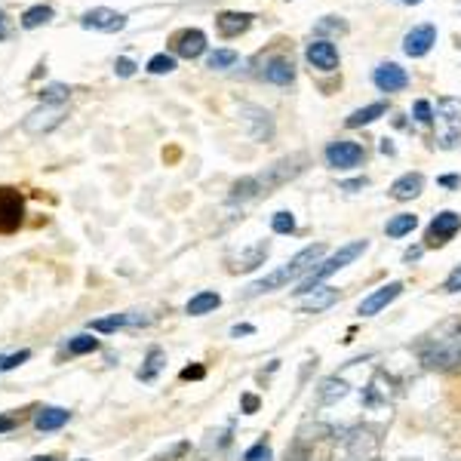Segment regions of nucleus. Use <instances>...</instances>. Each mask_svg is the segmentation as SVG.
I'll use <instances>...</instances> for the list:
<instances>
[{"instance_id":"nucleus-1","label":"nucleus","mask_w":461,"mask_h":461,"mask_svg":"<svg viewBox=\"0 0 461 461\" xmlns=\"http://www.w3.org/2000/svg\"><path fill=\"white\" fill-rule=\"evenodd\" d=\"M418 357L427 369H461V320H446L418 345Z\"/></svg>"},{"instance_id":"nucleus-2","label":"nucleus","mask_w":461,"mask_h":461,"mask_svg":"<svg viewBox=\"0 0 461 461\" xmlns=\"http://www.w3.org/2000/svg\"><path fill=\"white\" fill-rule=\"evenodd\" d=\"M323 253H326L323 243H311V246H305L301 253L292 255L286 265H280L277 271H271L267 277H262V280H255L253 286L243 292V296H246V298H255V296H265V292H277V289L289 286V283H292V280H298L301 274H311L314 267L320 265Z\"/></svg>"},{"instance_id":"nucleus-3","label":"nucleus","mask_w":461,"mask_h":461,"mask_svg":"<svg viewBox=\"0 0 461 461\" xmlns=\"http://www.w3.org/2000/svg\"><path fill=\"white\" fill-rule=\"evenodd\" d=\"M366 249H369V240H351V243H345V246H341L339 253H335V255H329V258H326V262H320V265H317L311 274L305 277V280L298 283L296 296H308V292L320 286V283H323V280H326V277H329V274L341 271V267H348L351 262H357V258L366 253Z\"/></svg>"},{"instance_id":"nucleus-4","label":"nucleus","mask_w":461,"mask_h":461,"mask_svg":"<svg viewBox=\"0 0 461 461\" xmlns=\"http://www.w3.org/2000/svg\"><path fill=\"white\" fill-rule=\"evenodd\" d=\"M434 117H437V145L443 151L458 148V141H461V99L443 96L437 102Z\"/></svg>"},{"instance_id":"nucleus-5","label":"nucleus","mask_w":461,"mask_h":461,"mask_svg":"<svg viewBox=\"0 0 461 461\" xmlns=\"http://www.w3.org/2000/svg\"><path fill=\"white\" fill-rule=\"evenodd\" d=\"M363 160H366V151H363V145H357V141L339 139V141L326 145V163H329L332 170H357Z\"/></svg>"},{"instance_id":"nucleus-6","label":"nucleus","mask_w":461,"mask_h":461,"mask_svg":"<svg viewBox=\"0 0 461 461\" xmlns=\"http://www.w3.org/2000/svg\"><path fill=\"white\" fill-rule=\"evenodd\" d=\"M65 114H68V108L65 105H40L22 120V130L31 132V136H44V132L56 130L58 123L65 120Z\"/></svg>"},{"instance_id":"nucleus-7","label":"nucleus","mask_w":461,"mask_h":461,"mask_svg":"<svg viewBox=\"0 0 461 461\" xmlns=\"http://www.w3.org/2000/svg\"><path fill=\"white\" fill-rule=\"evenodd\" d=\"M240 120L246 127L253 141H271L274 139V120L265 108L258 105H240Z\"/></svg>"},{"instance_id":"nucleus-8","label":"nucleus","mask_w":461,"mask_h":461,"mask_svg":"<svg viewBox=\"0 0 461 461\" xmlns=\"http://www.w3.org/2000/svg\"><path fill=\"white\" fill-rule=\"evenodd\" d=\"M25 215V200L15 188H0V231L10 234L22 225Z\"/></svg>"},{"instance_id":"nucleus-9","label":"nucleus","mask_w":461,"mask_h":461,"mask_svg":"<svg viewBox=\"0 0 461 461\" xmlns=\"http://www.w3.org/2000/svg\"><path fill=\"white\" fill-rule=\"evenodd\" d=\"M148 323H151V314H145V311H123V314L89 320V329L92 332H114V329H139V326H148Z\"/></svg>"},{"instance_id":"nucleus-10","label":"nucleus","mask_w":461,"mask_h":461,"mask_svg":"<svg viewBox=\"0 0 461 461\" xmlns=\"http://www.w3.org/2000/svg\"><path fill=\"white\" fill-rule=\"evenodd\" d=\"M458 231H461V215L446 209V213L434 215L431 228H427V246H446Z\"/></svg>"},{"instance_id":"nucleus-11","label":"nucleus","mask_w":461,"mask_h":461,"mask_svg":"<svg viewBox=\"0 0 461 461\" xmlns=\"http://www.w3.org/2000/svg\"><path fill=\"white\" fill-rule=\"evenodd\" d=\"M372 83L381 92H400V89L409 87V74L400 68L397 62H381L379 68L372 71Z\"/></svg>"},{"instance_id":"nucleus-12","label":"nucleus","mask_w":461,"mask_h":461,"mask_svg":"<svg viewBox=\"0 0 461 461\" xmlns=\"http://www.w3.org/2000/svg\"><path fill=\"white\" fill-rule=\"evenodd\" d=\"M80 25L83 28H92V31H120L123 25H127V15L117 10H108V6H96V10L83 13Z\"/></svg>"},{"instance_id":"nucleus-13","label":"nucleus","mask_w":461,"mask_h":461,"mask_svg":"<svg viewBox=\"0 0 461 461\" xmlns=\"http://www.w3.org/2000/svg\"><path fill=\"white\" fill-rule=\"evenodd\" d=\"M434 44H437V28H434V25H415L403 37V53L412 58H422Z\"/></svg>"},{"instance_id":"nucleus-14","label":"nucleus","mask_w":461,"mask_h":461,"mask_svg":"<svg viewBox=\"0 0 461 461\" xmlns=\"http://www.w3.org/2000/svg\"><path fill=\"white\" fill-rule=\"evenodd\" d=\"M400 292H403V283H388V286L375 289L372 296H366L363 301H360L357 314H360V317H375L379 311H384V308H388L391 301L400 296Z\"/></svg>"},{"instance_id":"nucleus-15","label":"nucleus","mask_w":461,"mask_h":461,"mask_svg":"<svg viewBox=\"0 0 461 461\" xmlns=\"http://www.w3.org/2000/svg\"><path fill=\"white\" fill-rule=\"evenodd\" d=\"M308 62L314 65V68L320 71H335L339 68V49H335L332 40H314V44H308Z\"/></svg>"},{"instance_id":"nucleus-16","label":"nucleus","mask_w":461,"mask_h":461,"mask_svg":"<svg viewBox=\"0 0 461 461\" xmlns=\"http://www.w3.org/2000/svg\"><path fill=\"white\" fill-rule=\"evenodd\" d=\"M172 49L182 58H197V56H203V49H206V34L203 31H197V28L179 31V34L172 37Z\"/></svg>"},{"instance_id":"nucleus-17","label":"nucleus","mask_w":461,"mask_h":461,"mask_svg":"<svg viewBox=\"0 0 461 461\" xmlns=\"http://www.w3.org/2000/svg\"><path fill=\"white\" fill-rule=\"evenodd\" d=\"M335 301H339V289L317 286V289H311L305 298L298 301V308H301V311H308V314H320V311H326V308H332Z\"/></svg>"},{"instance_id":"nucleus-18","label":"nucleus","mask_w":461,"mask_h":461,"mask_svg":"<svg viewBox=\"0 0 461 461\" xmlns=\"http://www.w3.org/2000/svg\"><path fill=\"white\" fill-rule=\"evenodd\" d=\"M68 418H71L68 409H62V406H44V409H37V412H34V427H37L40 434H53V431H58V427L68 424Z\"/></svg>"},{"instance_id":"nucleus-19","label":"nucleus","mask_w":461,"mask_h":461,"mask_svg":"<svg viewBox=\"0 0 461 461\" xmlns=\"http://www.w3.org/2000/svg\"><path fill=\"white\" fill-rule=\"evenodd\" d=\"M267 253H271V246H267V240L262 243H253L249 249H243V253L234 258V271H255V267L265 265Z\"/></svg>"},{"instance_id":"nucleus-20","label":"nucleus","mask_w":461,"mask_h":461,"mask_svg":"<svg viewBox=\"0 0 461 461\" xmlns=\"http://www.w3.org/2000/svg\"><path fill=\"white\" fill-rule=\"evenodd\" d=\"M262 77L267 83H274V87H289V83L296 80V68H292L289 58H271V62L265 65Z\"/></svg>"},{"instance_id":"nucleus-21","label":"nucleus","mask_w":461,"mask_h":461,"mask_svg":"<svg viewBox=\"0 0 461 461\" xmlns=\"http://www.w3.org/2000/svg\"><path fill=\"white\" fill-rule=\"evenodd\" d=\"M422 188H424V175L422 172H406L391 184V197L393 200H412V197L422 194Z\"/></svg>"},{"instance_id":"nucleus-22","label":"nucleus","mask_w":461,"mask_h":461,"mask_svg":"<svg viewBox=\"0 0 461 461\" xmlns=\"http://www.w3.org/2000/svg\"><path fill=\"white\" fill-rule=\"evenodd\" d=\"M249 22H253V15H249V13H219V15H215V25H219L222 37L243 34V31L249 28Z\"/></svg>"},{"instance_id":"nucleus-23","label":"nucleus","mask_w":461,"mask_h":461,"mask_svg":"<svg viewBox=\"0 0 461 461\" xmlns=\"http://www.w3.org/2000/svg\"><path fill=\"white\" fill-rule=\"evenodd\" d=\"M222 305V296L219 292H197L194 298L188 301V305H184V314H191V317H203V314H213L215 308Z\"/></svg>"},{"instance_id":"nucleus-24","label":"nucleus","mask_w":461,"mask_h":461,"mask_svg":"<svg viewBox=\"0 0 461 461\" xmlns=\"http://www.w3.org/2000/svg\"><path fill=\"white\" fill-rule=\"evenodd\" d=\"M384 114H388V105H384V102H375V105L357 108V111L351 114L345 123H348L351 130H357V127H369V123H375V120H379V117H384Z\"/></svg>"},{"instance_id":"nucleus-25","label":"nucleus","mask_w":461,"mask_h":461,"mask_svg":"<svg viewBox=\"0 0 461 461\" xmlns=\"http://www.w3.org/2000/svg\"><path fill=\"white\" fill-rule=\"evenodd\" d=\"M166 366V354H163V348H148V354H145V363H141L139 369V379L141 381H154L157 375H160V369Z\"/></svg>"},{"instance_id":"nucleus-26","label":"nucleus","mask_w":461,"mask_h":461,"mask_svg":"<svg viewBox=\"0 0 461 461\" xmlns=\"http://www.w3.org/2000/svg\"><path fill=\"white\" fill-rule=\"evenodd\" d=\"M415 228H418V215H412V213H397L384 225L388 237H406V234H412Z\"/></svg>"},{"instance_id":"nucleus-27","label":"nucleus","mask_w":461,"mask_h":461,"mask_svg":"<svg viewBox=\"0 0 461 461\" xmlns=\"http://www.w3.org/2000/svg\"><path fill=\"white\" fill-rule=\"evenodd\" d=\"M317 397H320V403H323V406L339 403V400H345V397H348V384L341 381V379H326V381L320 384V391H317Z\"/></svg>"},{"instance_id":"nucleus-28","label":"nucleus","mask_w":461,"mask_h":461,"mask_svg":"<svg viewBox=\"0 0 461 461\" xmlns=\"http://www.w3.org/2000/svg\"><path fill=\"white\" fill-rule=\"evenodd\" d=\"M49 19H53V6H44V4L28 6V10L22 13V28L25 31H34V28H40V25H46Z\"/></svg>"},{"instance_id":"nucleus-29","label":"nucleus","mask_w":461,"mask_h":461,"mask_svg":"<svg viewBox=\"0 0 461 461\" xmlns=\"http://www.w3.org/2000/svg\"><path fill=\"white\" fill-rule=\"evenodd\" d=\"M237 62H240V56L234 53V49H215V53H209V58H206V68H213V71H228V68H234Z\"/></svg>"},{"instance_id":"nucleus-30","label":"nucleus","mask_w":461,"mask_h":461,"mask_svg":"<svg viewBox=\"0 0 461 461\" xmlns=\"http://www.w3.org/2000/svg\"><path fill=\"white\" fill-rule=\"evenodd\" d=\"M92 351H99V339H92L89 332H80L68 339V354L71 357H83V354H92Z\"/></svg>"},{"instance_id":"nucleus-31","label":"nucleus","mask_w":461,"mask_h":461,"mask_svg":"<svg viewBox=\"0 0 461 461\" xmlns=\"http://www.w3.org/2000/svg\"><path fill=\"white\" fill-rule=\"evenodd\" d=\"M71 96V89L65 87V83H49V87L40 89V102L44 105H65Z\"/></svg>"},{"instance_id":"nucleus-32","label":"nucleus","mask_w":461,"mask_h":461,"mask_svg":"<svg viewBox=\"0 0 461 461\" xmlns=\"http://www.w3.org/2000/svg\"><path fill=\"white\" fill-rule=\"evenodd\" d=\"M172 68H175V58L166 56V53H157V56L148 58V71L151 74H170Z\"/></svg>"},{"instance_id":"nucleus-33","label":"nucleus","mask_w":461,"mask_h":461,"mask_svg":"<svg viewBox=\"0 0 461 461\" xmlns=\"http://www.w3.org/2000/svg\"><path fill=\"white\" fill-rule=\"evenodd\" d=\"M271 228H274V234H292L296 231V215L283 209V213H277L271 219Z\"/></svg>"},{"instance_id":"nucleus-34","label":"nucleus","mask_w":461,"mask_h":461,"mask_svg":"<svg viewBox=\"0 0 461 461\" xmlns=\"http://www.w3.org/2000/svg\"><path fill=\"white\" fill-rule=\"evenodd\" d=\"M243 461H274V452L262 440V443H255V446H249L246 452H243Z\"/></svg>"},{"instance_id":"nucleus-35","label":"nucleus","mask_w":461,"mask_h":461,"mask_svg":"<svg viewBox=\"0 0 461 461\" xmlns=\"http://www.w3.org/2000/svg\"><path fill=\"white\" fill-rule=\"evenodd\" d=\"M323 31H339V34H345L348 25L339 22V19H332V15H326L323 22H317V34H323Z\"/></svg>"},{"instance_id":"nucleus-36","label":"nucleus","mask_w":461,"mask_h":461,"mask_svg":"<svg viewBox=\"0 0 461 461\" xmlns=\"http://www.w3.org/2000/svg\"><path fill=\"white\" fill-rule=\"evenodd\" d=\"M188 449H191V443H188V440H182V443H175V446H172L170 452H163V455H157L154 461H175V458H182Z\"/></svg>"},{"instance_id":"nucleus-37","label":"nucleus","mask_w":461,"mask_h":461,"mask_svg":"<svg viewBox=\"0 0 461 461\" xmlns=\"http://www.w3.org/2000/svg\"><path fill=\"white\" fill-rule=\"evenodd\" d=\"M415 120H418V123H424V127H427V123L434 120L431 102H424V99H418V102H415Z\"/></svg>"},{"instance_id":"nucleus-38","label":"nucleus","mask_w":461,"mask_h":461,"mask_svg":"<svg viewBox=\"0 0 461 461\" xmlns=\"http://www.w3.org/2000/svg\"><path fill=\"white\" fill-rule=\"evenodd\" d=\"M28 357H31V351H19V354H13V357H4V363H0V372H10V369L22 366Z\"/></svg>"},{"instance_id":"nucleus-39","label":"nucleus","mask_w":461,"mask_h":461,"mask_svg":"<svg viewBox=\"0 0 461 461\" xmlns=\"http://www.w3.org/2000/svg\"><path fill=\"white\" fill-rule=\"evenodd\" d=\"M443 289H446V292H461V265L452 267V274L446 277V283H443Z\"/></svg>"},{"instance_id":"nucleus-40","label":"nucleus","mask_w":461,"mask_h":461,"mask_svg":"<svg viewBox=\"0 0 461 461\" xmlns=\"http://www.w3.org/2000/svg\"><path fill=\"white\" fill-rule=\"evenodd\" d=\"M240 409H243L246 415L258 412V397H255V393H243V397H240Z\"/></svg>"},{"instance_id":"nucleus-41","label":"nucleus","mask_w":461,"mask_h":461,"mask_svg":"<svg viewBox=\"0 0 461 461\" xmlns=\"http://www.w3.org/2000/svg\"><path fill=\"white\" fill-rule=\"evenodd\" d=\"M203 375H206L203 366H188V369H182V379H184V381H197V379H203Z\"/></svg>"},{"instance_id":"nucleus-42","label":"nucleus","mask_w":461,"mask_h":461,"mask_svg":"<svg viewBox=\"0 0 461 461\" xmlns=\"http://www.w3.org/2000/svg\"><path fill=\"white\" fill-rule=\"evenodd\" d=\"M114 71L120 74V77H130L132 71H136V65L130 62V58H117V65H114Z\"/></svg>"},{"instance_id":"nucleus-43","label":"nucleus","mask_w":461,"mask_h":461,"mask_svg":"<svg viewBox=\"0 0 461 461\" xmlns=\"http://www.w3.org/2000/svg\"><path fill=\"white\" fill-rule=\"evenodd\" d=\"M10 34H13V22H10V15L0 10V40H6Z\"/></svg>"},{"instance_id":"nucleus-44","label":"nucleus","mask_w":461,"mask_h":461,"mask_svg":"<svg viewBox=\"0 0 461 461\" xmlns=\"http://www.w3.org/2000/svg\"><path fill=\"white\" fill-rule=\"evenodd\" d=\"M253 332H255V326H249V323L231 326V339H240V335H253Z\"/></svg>"},{"instance_id":"nucleus-45","label":"nucleus","mask_w":461,"mask_h":461,"mask_svg":"<svg viewBox=\"0 0 461 461\" xmlns=\"http://www.w3.org/2000/svg\"><path fill=\"white\" fill-rule=\"evenodd\" d=\"M15 427V418L13 415H0V434H10Z\"/></svg>"},{"instance_id":"nucleus-46","label":"nucleus","mask_w":461,"mask_h":461,"mask_svg":"<svg viewBox=\"0 0 461 461\" xmlns=\"http://www.w3.org/2000/svg\"><path fill=\"white\" fill-rule=\"evenodd\" d=\"M440 184H443V188H458V184H461V179H458V175H443V179H440Z\"/></svg>"},{"instance_id":"nucleus-47","label":"nucleus","mask_w":461,"mask_h":461,"mask_svg":"<svg viewBox=\"0 0 461 461\" xmlns=\"http://www.w3.org/2000/svg\"><path fill=\"white\" fill-rule=\"evenodd\" d=\"M363 184H366V179H354V182H345L341 188H345V191H354V188H363Z\"/></svg>"},{"instance_id":"nucleus-48","label":"nucleus","mask_w":461,"mask_h":461,"mask_svg":"<svg viewBox=\"0 0 461 461\" xmlns=\"http://www.w3.org/2000/svg\"><path fill=\"white\" fill-rule=\"evenodd\" d=\"M415 258H422V249H409L406 253V262H415Z\"/></svg>"},{"instance_id":"nucleus-49","label":"nucleus","mask_w":461,"mask_h":461,"mask_svg":"<svg viewBox=\"0 0 461 461\" xmlns=\"http://www.w3.org/2000/svg\"><path fill=\"white\" fill-rule=\"evenodd\" d=\"M381 154H393V145H391V141H388V139H384V141H381Z\"/></svg>"},{"instance_id":"nucleus-50","label":"nucleus","mask_w":461,"mask_h":461,"mask_svg":"<svg viewBox=\"0 0 461 461\" xmlns=\"http://www.w3.org/2000/svg\"><path fill=\"white\" fill-rule=\"evenodd\" d=\"M31 461H56L53 455H40V458H31Z\"/></svg>"},{"instance_id":"nucleus-51","label":"nucleus","mask_w":461,"mask_h":461,"mask_svg":"<svg viewBox=\"0 0 461 461\" xmlns=\"http://www.w3.org/2000/svg\"><path fill=\"white\" fill-rule=\"evenodd\" d=\"M403 4H422V0H403Z\"/></svg>"},{"instance_id":"nucleus-52","label":"nucleus","mask_w":461,"mask_h":461,"mask_svg":"<svg viewBox=\"0 0 461 461\" xmlns=\"http://www.w3.org/2000/svg\"><path fill=\"white\" fill-rule=\"evenodd\" d=\"M0 363H4V357H0Z\"/></svg>"},{"instance_id":"nucleus-53","label":"nucleus","mask_w":461,"mask_h":461,"mask_svg":"<svg viewBox=\"0 0 461 461\" xmlns=\"http://www.w3.org/2000/svg\"><path fill=\"white\" fill-rule=\"evenodd\" d=\"M80 461H87V458H80Z\"/></svg>"}]
</instances>
